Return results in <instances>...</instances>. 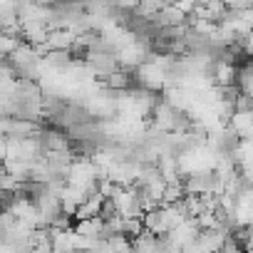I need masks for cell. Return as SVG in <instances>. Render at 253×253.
<instances>
[{"label": "cell", "instance_id": "1", "mask_svg": "<svg viewBox=\"0 0 253 253\" xmlns=\"http://www.w3.org/2000/svg\"><path fill=\"white\" fill-rule=\"evenodd\" d=\"M67 184L75 186V189H82L84 194L97 191L99 189V169H97V164L89 157L75 159L70 171H67Z\"/></svg>", "mask_w": 253, "mask_h": 253}, {"label": "cell", "instance_id": "2", "mask_svg": "<svg viewBox=\"0 0 253 253\" xmlns=\"http://www.w3.org/2000/svg\"><path fill=\"white\" fill-rule=\"evenodd\" d=\"M132 77H134V82H137L139 87L152 89V92H162V89L169 84V75H167V70H164L162 65L152 62V60L142 62V65L134 70Z\"/></svg>", "mask_w": 253, "mask_h": 253}, {"label": "cell", "instance_id": "3", "mask_svg": "<svg viewBox=\"0 0 253 253\" xmlns=\"http://www.w3.org/2000/svg\"><path fill=\"white\" fill-rule=\"evenodd\" d=\"M228 236H231V231H228L226 226H213V228L199 231L196 243L201 246L204 253H221V248H223V243L228 241Z\"/></svg>", "mask_w": 253, "mask_h": 253}, {"label": "cell", "instance_id": "4", "mask_svg": "<svg viewBox=\"0 0 253 253\" xmlns=\"http://www.w3.org/2000/svg\"><path fill=\"white\" fill-rule=\"evenodd\" d=\"M87 65L92 67L94 77L97 80H104L109 77L114 70H119V62H117V55L114 52H87Z\"/></svg>", "mask_w": 253, "mask_h": 253}, {"label": "cell", "instance_id": "5", "mask_svg": "<svg viewBox=\"0 0 253 253\" xmlns=\"http://www.w3.org/2000/svg\"><path fill=\"white\" fill-rule=\"evenodd\" d=\"M132 82H134V77L126 72L124 67H119V70H114L109 77H104V87H107L109 92H114V94L132 89Z\"/></svg>", "mask_w": 253, "mask_h": 253}, {"label": "cell", "instance_id": "6", "mask_svg": "<svg viewBox=\"0 0 253 253\" xmlns=\"http://www.w3.org/2000/svg\"><path fill=\"white\" fill-rule=\"evenodd\" d=\"M75 233H82V236H89V238H102V233H104V218L102 216H94V218L77 221L75 223Z\"/></svg>", "mask_w": 253, "mask_h": 253}, {"label": "cell", "instance_id": "7", "mask_svg": "<svg viewBox=\"0 0 253 253\" xmlns=\"http://www.w3.org/2000/svg\"><path fill=\"white\" fill-rule=\"evenodd\" d=\"M157 241H159V236H154L152 231L144 228L139 236L132 238V253H154L157 251Z\"/></svg>", "mask_w": 253, "mask_h": 253}, {"label": "cell", "instance_id": "8", "mask_svg": "<svg viewBox=\"0 0 253 253\" xmlns=\"http://www.w3.org/2000/svg\"><path fill=\"white\" fill-rule=\"evenodd\" d=\"M107 243H109V248H112L114 253H132V238H129V236H124V233H114V236H109Z\"/></svg>", "mask_w": 253, "mask_h": 253}, {"label": "cell", "instance_id": "9", "mask_svg": "<svg viewBox=\"0 0 253 253\" xmlns=\"http://www.w3.org/2000/svg\"><path fill=\"white\" fill-rule=\"evenodd\" d=\"M243 50H246V57H253V30H251L248 38L243 40Z\"/></svg>", "mask_w": 253, "mask_h": 253}, {"label": "cell", "instance_id": "10", "mask_svg": "<svg viewBox=\"0 0 253 253\" xmlns=\"http://www.w3.org/2000/svg\"><path fill=\"white\" fill-rule=\"evenodd\" d=\"M179 253H204V251H201V246H199V243L194 241V243H189V246H184V248H181Z\"/></svg>", "mask_w": 253, "mask_h": 253}, {"label": "cell", "instance_id": "11", "mask_svg": "<svg viewBox=\"0 0 253 253\" xmlns=\"http://www.w3.org/2000/svg\"><path fill=\"white\" fill-rule=\"evenodd\" d=\"M5 157H8V144H5V137H0V164L5 162Z\"/></svg>", "mask_w": 253, "mask_h": 253}]
</instances>
